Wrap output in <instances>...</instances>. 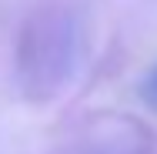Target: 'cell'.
I'll return each instance as SVG.
<instances>
[{
    "label": "cell",
    "instance_id": "obj_1",
    "mask_svg": "<svg viewBox=\"0 0 157 154\" xmlns=\"http://www.w3.org/2000/svg\"><path fill=\"white\" fill-rule=\"evenodd\" d=\"M87 34L77 10L50 3L33 10L17 44V77L33 101H50L70 87L84 61Z\"/></svg>",
    "mask_w": 157,
    "mask_h": 154
},
{
    "label": "cell",
    "instance_id": "obj_2",
    "mask_svg": "<svg viewBox=\"0 0 157 154\" xmlns=\"http://www.w3.org/2000/svg\"><path fill=\"white\" fill-rule=\"evenodd\" d=\"M54 154H157V144L147 127L130 117H104L87 124Z\"/></svg>",
    "mask_w": 157,
    "mask_h": 154
},
{
    "label": "cell",
    "instance_id": "obj_3",
    "mask_svg": "<svg viewBox=\"0 0 157 154\" xmlns=\"http://www.w3.org/2000/svg\"><path fill=\"white\" fill-rule=\"evenodd\" d=\"M140 94H144V101H147V104L157 111V67H151V74L144 77V84H140Z\"/></svg>",
    "mask_w": 157,
    "mask_h": 154
}]
</instances>
